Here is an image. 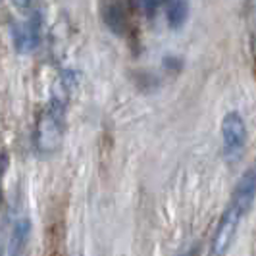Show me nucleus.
Masks as SVG:
<instances>
[{
    "label": "nucleus",
    "instance_id": "obj_2",
    "mask_svg": "<svg viewBox=\"0 0 256 256\" xmlns=\"http://www.w3.org/2000/svg\"><path fill=\"white\" fill-rule=\"evenodd\" d=\"M244 214H246V210L243 206L230 200V204L226 206L224 214L220 216L218 228H216L212 246H210V256H226L230 252L233 239H235L237 230H239V222H241Z\"/></svg>",
    "mask_w": 256,
    "mask_h": 256
},
{
    "label": "nucleus",
    "instance_id": "obj_13",
    "mask_svg": "<svg viewBox=\"0 0 256 256\" xmlns=\"http://www.w3.org/2000/svg\"><path fill=\"white\" fill-rule=\"evenodd\" d=\"M0 2H2V0H0Z\"/></svg>",
    "mask_w": 256,
    "mask_h": 256
},
{
    "label": "nucleus",
    "instance_id": "obj_9",
    "mask_svg": "<svg viewBox=\"0 0 256 256\" xmlns=\"http://www.w3.org/2000/svg\"><path fill=\"white\" fill-rule=\"evenodd\" d=\"M8 166H10V158L6 152H2L0 154V202H2V187H4V178H6Z\"/></svg>",
    "mask_w": 256,
    "mask_h": 256
},
{
    "label": "nucleus",
    "instance_id": "obj_11",
    "mask_svg": "<svg viewBox=\"0 0 256 256\" xmlns=\"http://www.w3.org/2000/svg\"><path fill=\"white\" fill-rule=\"evenodd\" d=\"M12 4L18 10H27L31 6V0H12Z\"/></svg>",
    "mask_w": 256,
    "mask_h": 256
},
{
    "label": "nucleus",
    "instance_id": "obj_10",
    "mask_svg": "<svg viewBox=\"0 0 256 256\" xmlns=\"http://www.w3.org/2000/svg\"><path fill=\"white\" fill-rule=\"evenodd\" d=\"M162 4H164V0H142V6H144V10H146L148 16H152Z\"/></svg>",
    "mask_w": 256,
    "mask_h": 256
},
{
    "label": "nucleus",
    "instance_id": "obj_12",
    "mask_svg": "<svg viewBox=\"0 0 256 256\" xmlns=\"http://www.w3.org/2000/svg\"><path fill=\"white\" fill-rule=\"evenodd\" d=\"M185 256H196V248H192V250H189Z\"/></svg>",
    "mask_w": 256,
    "mask_h": 256
},
{
    "label": "nucleus",
    "instance_id": "obj_3",
    "mask_svg": "<svg viewBox=\"0 0 256 256\" xmlns=\"http://www.w3.org/2000/svg\"><path fill=\"white\" fill-rule=\"evenodd\" d=\"M222 141L228 160H237L246 146V124L239 112H228L222 120Z\"/></svg>",
    "mask_w": 256,
    "mask_h": 256
},
{
    "label": "nucleus",
    "instance_id": "obj_4",
    "mask_svg": "<svg viewBox=\"0 0 256 256\" xmlns=\"http://www.w3.org/2000/svg\"><path fill=\"white\" fill-rule=\"evenodd\" d=\"M42 37V20L40 14L33 12L24 24L14 27V46L20 54H29L38 46Z\"/></svg>",
    "mask_w": 256,
    "mask_h": 256
},
{
    "label": "nucleus",
    "instance_id": "obj_5",
    "mask_svg": "<svg viewBox=\"0 0 256 256\" xmlns=\"http://www.w3.org/2000/svg\"><path fill=\"white\" fill-rule=\"evenodd\" d=\"M102 18L108 29L118 37H126L129 33V29H131V14H129L128 6L122 0L106 2L102 10Z\"/></svg>",
    "mask_w": 256,
    "mask_h": 256
},
{
    "label": "nucleus",
    "instance_id": "obj_6",
    "mask_svg": "<svg viewBox=\"0 0 256 256\" xmlns=\"http://www.w3.org/2000/svg\"><path fill=\"white\" fill-rule=\"evenodd\" d=\"M31 233V222L27 218L16 220L10 233V244H8V256H24L27 241Z\"/></svg>",
    "mask_w": 256,
    "mask_h": 256
},
{
    "label": "nucleus",
    "instance_id": "obj_7",
    "mask_svg": "<svg viewBox=\"0 0 256 256\" xmlns=\"http://www.w3.org/2000/svg\"><path fill=\"white\" fill-rule=\"evenodd\" d=\"M46 256H64V224L62 220H50L46 230Z\"/></svg>",
    "mask_w": 256,
    "mask_h": 256
},
{
    "label": "nucleus",
    "instance_id": "obj_1",
    "mask_svg": "<svg viewBox=\"0 0 256 256\" xmlns=\"http://www.w3.org/2000/svg\"><path fill=\"white\" fill-rule=\"evenodd\" d=\"M70 87L72 85H68L66 81H60V90L52 94L50 102L46 104V108H42V112L37 118L35 146H37V152L42 156L54 154L62 144L66 129V104H68Z\"/></svg>",
    "mask_w": 256,
    "mask_h": 256
},
{
    "label": "nucleus",
    "instance_id": "obj_8",
    "mask_svg": "<svg viewBox=\"0 0 256 256\" xmlns=\"http://www.w3.org/2000/svg\"><path fill=\"white\" fill-rule=\"evenodd\" d=\"M189 18V4L187 0H172L168 6V26L174 31H178L185 26Z\"/></svg>",
    "mask_w": 256,
    "mask_h": 256
}]
</instances>
